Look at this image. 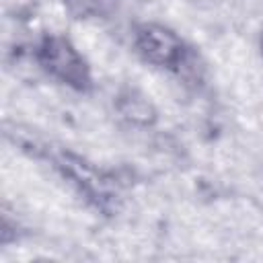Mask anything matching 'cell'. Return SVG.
I'll use <instances>...</instances> for the list:
<instances>
[{"label":"cell","mask_w":263,"mask_h":263,"mask_svg":"<svg viewBox=\"0 0 263 263\" xmlns=\"http://www.w3.org/2000/svg\"><path fill=\"white\" fill-rule=\"evenodd\" d=\"M119 113L132 121V123H138V125H148L154 121L156 113L152 109V105L140 97V95H134V92H127L119 99Z\"/></svg>","instance_id":"3957f363"},{"label":"cell","mask_w":263,"mask_h":263,"mask_svg":"<svg viewBox=\"0 0 263 263\" xmlns=\"http://www.w3.org/2000/svg\"><path fill=\"white\" fill-rule=\"evenodd\" d=\"M62 4L70 14L78 18H86V16L107 14L115 6V0H62Z\"/></svg>","instance_id":"277c9868"},{"label":"cell","mask_w":263,"mask_h":263,"mask_svg":"<svg viewBox=\"0 0 263 263\" xmlns=\"http://www.w3.org/2000/svg\"><path fill=\"white\" fill-rule=\"evenodd\" d=\"M39 66L55 80L76 88L86 90L90 86V72L78 49L60 35H47L37 47Z\"/></svg>","instance_id":"6da1fadb"},{"label":"cell","mask_w":263,"mask_h":263,"mask_svg":"<svg viewBox=\"0 0 263 263\" xmlns=\"http://www.w3.org/2000/svg\"><path fill=\"white\" fill-rule=\"evenodd\" d=\"M134 45L142 60L160 68H179L185 62V45L181 37L158 23L140 25L134 33Z\"/></svg>","instance_id":"7a4b0ae2"},{"label":"cell","mask_w":263,"mask_h":263,"mask_svg":"<svg viewBox=\"0 0 263 263\" xmlns=\"http://www.w3.org/2000/svg\"><path fill=\"white\" fill-rule=\"evenodd\" d=\"M261 47H263V37H261Z\"/></svg>","instance_id":"5b68a950"}]
</instances>
